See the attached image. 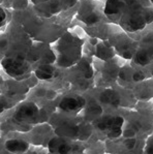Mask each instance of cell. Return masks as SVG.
I'll return each mask as SVG.
<instances>
[{
	"mask_svg": "<svg viewBox=\"0 0 153 154\" xmlns=\"http://www.w3.org/2000/svg\"><path fill=\"white\" fill-rule=\"evenodd\" d=\"M123 123V118L122 117H115V118H105L96 123V126L99 129H112L115 127H121Z\"/></svg>",
	"mask_w": 153,
	"mask_h": 154,
	"instance_id": "obj_2",
	"label": "cell"
},
{
	"mask_svg": "<svg viewBox=\"0 0 153 154\" xmlns=\"http://www.w3.org/2000/svg\"><path fill=\"white\" fill-rule=\"evenodd\" d=\"M124 144H125L126 148L129 149V150H131V149H133L136 146V140L135 139H127L125 142H124Z\"/></svg>",
	"mask_w": 153,
	"mask_h": 154,
	"instance_id": "obj_13",
	"label": "cell"
},
{
	"mask_svg": "<svg viewBox=\"0 0 153 154\" xmlns=\"http://www.w3.org/2000/svg\"><path fill=\"white\" fill-rule=\"evenodd\" d=\"M5 147L11 152H24L28 149V144L21 140H11L6 142Z\"/></svg>",
	"mask_w": 153,
	"mask_h": 154,
	"instance_id": "obj_5",
	"label": "cell"
},
{
	"mask_svg": "<svg viewBox=\"0 0 153 154\" xmlns=\"http://www.w3.org/2000/svg\"><path fill=\"white\" fill-rule=\"evenodd\" d=\"M122 134V130H121V127H115V128H112L110 129L109 134H108V136L110 137V138H118V137L121 136Z\"/></svg>",
	"mask_w": 153,
	"mask_h": 154,
	"instance_id": "obj_11",
	"label": "cell"
},
{
	"mask_svg": "<svg viewBox=\"0 0 153 154\" xmlns=\"http://www.w3.org/2000/svg\"><path fill=\"white\" fill-rule=\"evenodd\" d=\"M50 145H54V147L50 146L51 150L55 151V152H58V153H66L70 150V147L68 146L66 143L61 142V141H57V140L52 141Z\"/></svg>",
	"mask_w": 153,
	"mask_h": 154,
	"instance_id": "obj_6",
	"label": "cell"
},
{
	"mask_svg": "<svg viewBox=\"0 0 153 154\" xmlns=\"http://www.w3.org/2000/svg\"><path fill=\"white\" fill-rule=\"evenodd\" d=\"M124 134H125V137H129V138H131V137L135 136V132H133V130H126Z\"/></svg>",
	"mask_w": 153,
	"mask_h": 154,
	"instance_id": "obj_15",
	"label": "cell"
},
{
	"mask_svg": "<svg viewBox=\"0 0 153 154\" xmlns=\"http://www.w3.org/2000/svg\"><path fill=\"white\" fill-rule=\"evenodd\" d=\"M102 101L107 103H111V105H117L119 103V97L114 91H106L102 94Z\"/></svg>",
	"mask_w": 153,
	"mask_h": 154,
	"instance_id": "obj_7",
	"label": "cell"
},
{
	"mask_svg": "<svg viewBox=\"0 0 153 154\" xmlns=\"http://www.w3.org/2000/svg\"><path fill=\"white\" fill-rule=\"evenodd\" d=\"M151 2H152V3H153V0H151Z\"/></svg>",
	"mask_w": 153,
	"mask_h": 154,
	"instance_id": "obj_17",
	"label": "cell"
},
{
	"mask_svg": "<svg viewBox=\"0 0 153 154\" xmlns=\"http://www.w3.org/2000/svg\"><path fill=\"white\" fill-rule=\"evenodd\" d=\"M4 68L9 75H21L26 72L28 66L21 59H6L3 62Z\"/></svg>",
	"mask_w": 153,
	"mask_h": 154,
	"instance_id": "obj_1",
	"label": "cell"
},
{
	"mask_svg": "<svg viewBox=\"0 0 153 154\" xmlns=\"http://www.w3.org/2000/svg\"><path fill=\"white\" fill-rule=\"evenodd\" d=\"M53 68L51 67V66H41V67L38 68V69L36 70V75L37 78H39V79H50V78L53 77Z\"/></svg>",
	"mask_w": 153,
	"mask_h": 154,
	"instance_id": "obj_8",
	"label": "cell"
},
{
	"mask_svg": "<svg viewBox=\"0 0 153 154\" xmlns=\"http://www.w3.org/2000/svg\"><path fill=\"white\" fill-rule=\"evenodd\" d=\"M144 78H145V75L142 72H135L133 75V81H136V82L142 81V80H144Z\"/></svg>",
	"mask_w": 153,
	"mask_h": 154,
	"instance_id": "obj_12",
	"label": "cell"
},
{
	"mask_svg": "<svg viewBox=\"0 0 153 154\" xmlns=\"http://www.w3.org/2000/svg\"><path fill=\"white\" fill-rule=\"evenodd\" d=\"M84 105V100L79 97H66L60 103V108L64 111H75Z\"/></svg>",
	"mask_w": 153,
	"mask_h": 154,
	"instance_id": "obj_3",
	"label": "cell"
},
{
	"mask_svg": "<svg viewBox=\"0 0 153 154\" xmlns=\"http://www.w3.org/2000/svg\"><path fill=\"white\" fill-rule=\"evenodd\" d=\"M145 151L147 153H153V138L148 141L147 146H146V148H145Z\"/></svg>",
	"mask_w": 153,
	"mask_h": 154,
	"instance_id": "obj_14",
	"label": "cell"
},
{
	"mask_svg": "<svg viewBox=\"0 0 153 154\" xmlns=\"http://www.w3.org/2000/svg\"><path fill=\"white\" fill-rule=\"evenodd\" d=\"M1 23L3 24V22H4V19H5V14H4V9L3 8H1Z\"/></svg>",
	"mask_w": 153,
	"mask_h": 154,
	"instance_id": "obj_16",
	"label": "cell"
},
{
	"mask_svg": "<svg viewBox=\"0 0 153 154\" xmlns=\"http://www.w3.org/2000/svg\"><path fill=\"white\" fill-rule=\"evenodd\" d=\"M36 113L37 110L33 105H25L18 111L17 118L20 120H29L34 118Z\"/></svg>",
	"mask_w": 153,
	"mask_h": 154,
	"instance_id": "obj_4",
	"label": "cell"
},
{
	"mask_svg": "<svg viewBox=\"0 0 153 154\" xmlns=\"http://www.w3.org/2000/svg\"><path fill=\"white\" fill-rule=\"evenodd\" d=\"M112 56H113V53L110 49L106 48V47L102 44L98 45L97 46V57L98 58L103 59V60H108V59H110Z\"/></svg>",
	"mask_w": 153,
	"mask_h": 154,
	"instance_id": "obj_9",
	"label": "cell"
},
{
	"mask_svg": "<svg viewBox=\"0 0 153 154\" xmlns=\"http://www.w3.org/2000/svg\"><path fill=\"white\" fill-rule=\"evenodd\" d=\"M135 61L140 65H146V64H148V63H149L150 57H149V55H148V53L146 51H139L138 53L136 54Z\"/></svg>",
	"mask_w": 153,
	"mask_h": 154,
	"instance_id": "obj_10",
	"label": "cell"
}]
</instances>
